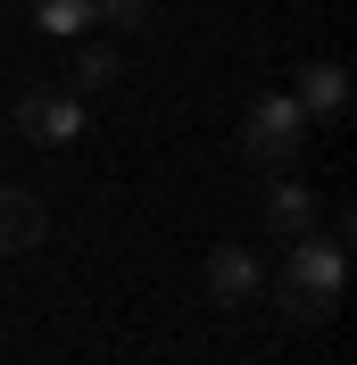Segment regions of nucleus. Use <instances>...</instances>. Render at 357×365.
Instances as JSON below:
<instances>
[{"instance_id": "nucleus-9", "label": "nucleus", "mask_w": 357, "mask_h": 365, "mask_svg": "<svg viewBox=\"0 0 357 365\" xmlns=\"http://www.w3.org/2000/svg\"><path fill=\"white\" fill-rule=\"evenodd\" d=\"M91 25H116V34H134V25H150V0H91Z\"/></svg>"}, {"instance_id": "nucleus-3", "label": "nucleus", "mask_w": 357, "mask_h": 365, "mask_svg": "<svg viewBox=\"0 0 357 365\" xmlns=\"http://www.w3.org/2000/svg\"><path fill=\"white\" fill-rule=\"evenodd\" d=\"M17 125H25V141H75L84 133V100L59 91V83H42V91L17 100Z\"/></svg>"}, {"instance_id": "nucleus-10", "label": "nucleus", "mask_w": 357, "mask_h": 365, "mask_svg": "<svg viewBox=\"0 0 357 365\" xmlns=\"http://www.w3.org/2000/svg\"><path fill=\"white\" fill-rule=\"evenodd\" d=\"M75 83H84V91L116 83V58H109V50H84V58H75Z\"/></svg>"}, {"instance_id": "nucleus-6", "label": "nucleus", "mask_w": 357, "mask_h": 365, "mask_svg": "<svg viewBox=\"0 0 357 365\" xmlns=\"http://www.w3.org/2000/svg\"><path fill=\"white\" fill-rule=\"evenodd\" d=\"M291 100H299L308 116H341V108H349V67H341V58H308Z\"/></svg>"}, {"instance_id": "nucleus-8", "label": "nucleus", "mask_w": 357, "mask_h": 365, "mask_svg": "<svg viewBox=\"0 0 357 365\" xmlns=\"http://www.w3.org/2000/svg\"><path fill=\"white\" fill-rule=\"evenodd\" d=\"M34 25H42V34H84L91 0H34Z\"/></svg>"}, {"instance_id": "nucleus-2", "label": "nucleus", "mask_w": 357, "mask_h": 365, "mask_svg": "<svg viewBox=\"0 0 357 365\" xmlns=\"http://www.w3.org/2000/svg\"><path fill=\"white\" fill-rule=\"evenodd\" d=\"M299 150H308V108H299L291 91L249 100V116H241V158H249V166H291Z\"/></svg>"}, {"instance_id": "nucleus-1", "label": "nucleus", "mask_w": 357, "mask_h": 365, "mask_svg": "<svg viewBox=\"0 0 357 365\" xmlns=\"http://www.w3.org/2000/svg\"><path fill=\"white\" fill-rule=\"evenodd\" d=\"M341 274H349V250H341V232H299V241H291V266H283V282H274L283 316H291V324L333 316Z\"/></svg>"}, {"instance_id": "nucleus-7", "label": "nucleus", "mask_w": 357, "mask_h": 365, "mask_svg": "<svg viewBox=\"0 0 357 365\" xmlns=\"http://www.w3.org/2000/svg\"><path fill=\"white\" fill-rule=\"evenodd\" d=\"M266 225L283 232V241L316 232V191H308V182H274V191H266Z\"/></svg>"}, {"instance_id": "nucleus-4", "label": "nucleus", "mask_w": 357, "mask_h": 365, "mask_svg": "<svg viewBox=\"0 0 357 365\" xmlns=\"http://www.w3.org/2000/svg\"><path fill=\"white\" fill-rule=\"evenodd\" d=\"M258 291H266V266H258L241 241H224V250L208 257V299H216V307H241V299H258Z\"/></svg>"}, {"instance_id": "nucleus-5", "label": "nucleus", "mask_w": 357, "mask_h": 365, "mask_svg": "<svg viewBox=\"0 0 357 365\" xmlns=\"http://www.w3.org/2000/svg\"><path fill=\"white\" fill-rule=\"evenodd\" d=\"M42 232H50L42 200H34V191H17V182H0V257H17V250H34Z\"/></svg>"}]
</instances>
